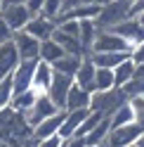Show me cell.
Segmentation results:
<instances>
[{
	"label": "cell",
	"instance_id": "obj_50",
	"mask_svg": "<svg viewBox=\"0 0 144 147\" xmlns=\"http://www.w3.org/2000/svg\"><path fill=\"white\" fill-rule=\"evenodd\" d=\"M130 3H132V0H130Z\"/></svg>",
	"mask_w": 144,
	"mask_h": 147
},
{
	"label": "cell",
	"instance_id": "obj_46",
	"mask_svg": "<svg viewBox=\"0 0 144 147\" xmlns=\"http://www.w3.org/2000/svg\"><path fill=\"white\" fill-rule=\"evenodd\" d=\"M0 10H3V0H0Z\"/></svg>",
	"mask_w": 144,
	"mask_h": 147
},
{
	"label": "cell",
	"instance_id": "obj_25",
	"mask_svg": "<svg viewBox=\"0 0 144 147\" xmlns=\"http://www.w3.org/2000/svg\"><path fill=\"white\" fill-rule=\"evenodd\" d=\"M38 97H40V93L38 90H26V93H19V95H14L12 97V102H10V107L12 109H17V112H21V114H26L29 109L38 102Z\"/></svg>",
	"mask_w": 144,
	"mask_h": 147
},
{
	"label": "cell",
	"instance_id": "obj_40",
	"mask_svg": "<svg viewBox=\"0 0 144 147\" xmlns=\"http://www.w3.org/2000/svg\"><path fill=\"white\" fill-rule=\"evenodd\" d=\"M142 12H144V0H132V19H137Z\"/></svg>",
	"mask_w": 144,
	"mask_h": 147
},
{
	"label": "cell",
	"instance_id": "obj_3",
	"mask_svg": "<svg viewBox=\"0 0 144 147\" xmlns=\"http://www.w3.org/2000/svg\"><path fill=\"white\" fill-rule=\"evenodd\" d=\"M125 102H130L128 95H125L121 88H113V90H104V93H95L90 109H92V112H99L104 116H111L116 109L121 105H125Z\"/></svg>",
	"mask_w": 144,
	"mask_h": 147
},
{
	"label": "cell",
	"instance_id": "obj_27",
	"mask_svg": "<svg viewBox=\"0 0 144 147\" xmlns=\"http://www.w3.org/2000/svg\"><path fill=\"white\" fill-rule=\"evenodd\" d=\"M64 50L59 48V45L55 43V40H45V43H40V62H47V64H55V62H59L61 57H64Z\"/></svg>",
	"mask_w": 144,
	"mask_h": 147
},
{
	"label": "cell",
	"instance_id": "obj_30",
	"mask_svg": "<svg viewBox=\"0 0 144 147\" xmlns=\"http://www.w3.org/2000/svg\"><path fill=\"white\" fill-rule=\"evenodd\" d=\"M12 97H14V81H12V76H7L0 81V109L10 107Z\"/></svg>",
	"mask_w": 144,
	"mask_h": 147
},
{
	"label": "cell",
	"instance_id": "obj_10",
	"mask_svg": "<svg viewBox=\"0 0 144 147\" xmlns=\"http://www.w3.org/2000/svg\"><path fill=\"white\" fill-rule=\"evenodd\" d=\"M19 64H21V57H19V50H17L14 40L0 45V81L12 76Z\"/></svg>",
	"mask_w": 144,
	"mask_h": 147
},
{
	"label": "cell",
	"instance_id": "obj_2",
	"mask_svg": "<svg viewBox=\"0 0 144 147\" xmlns=\"http://www.w3.org/2000/svg\"><path fill=\"white\" fill-rule=\"evenodd\" d=\"M128 19H132V3L130 0H109L106 5H102L95 22L99 29L109 31V29H113V26H118Z\"/></svg>",
	"mask_w": 144,
	"mask_h": 147
},
{
	"label": "cell",
	"instance_id": "obj_31",
	"mask_svg": "<svg viewBox=\"0 0 144 147\" xmlns=\"http://www.w3.org/2000/svg\"><path fill=\"white\" fill-rule=\"evenodd\" d=\"M125 95H128V100H135V97H144V78H132L128 86L121 88Z\"/></svg>",
	"mask_w": 144,
	"mask_h": 147
},
{
	"label": "cell",
	"instance_id": "obj_32",
	"mask_svg": "<svg viewBox=\"0 0 144 147\" xmlns=\"http://www.w3.org/2000/svg\"><path fill=\"white\" fill-rule=\"evenodd\" d=\"M57 31L78 38L80 36V22H76V19H61V22H57Z\"/></svg>",
	"mask_w": 144,
	"mask_h": 147
},
{
	"label": "cell",
	"instance_id": "obj_47",
	"mask_svg": "<svg viewBox=\"0 0 144 147\" xmlns=\"http://www.w3.org/2000/svg\"><path fill=\"white\" fill-rule=\"evenodd\" d=\"M130 147H137V145H130Z\"/></svg>",
	"mask_w": 144,
	"mask_h": 147
},
{
	"label": "cell",
	"instance_id": "obj_36",
	"mask_svg": "<svg viewBox=\"0 0 144 147\" xmlns=\"http://www.w3.org/2000/svg\"><path fill=\"white\" fill-rule=\"evenodd\" d=\"M61 145H64V138H59V135H55V138H47V140L38 142V147H61Z\"/></svg>",
	"mask_w": 144,
	"mask_h": 147
},
{
	"label": "cell",
	"instance_id": "obj_8",
	"mask_svg": "<svg viewBox=\"0 0 144 147\" xmlns=\"http://www.w3.org/2000/svg\"><path fill=\"white\" fill-rule=\"evenodd\" d=\"M0 14H3V19L7 22V26H10L14 33L24 31L26 24H29L31 17H33L26 5H10V7H3V10H0Z\"/></svg>",
	"mask_w": 144,
	"mask_h": 147
},
{
	"label": "cell",
	"instance_id": "obj_15",
	"mask_svg": "<svg viewBox=\"0 0 144 147\" xmlns=\"http://www.w3.org/2000/svg\"><path fill=\"white\" fill-rule=\"evenodd\" d=\"M95 74H97V67H95V62L90 59V55L83 59V64H80V69L76 71V76H73V83L80 86L83 90H87L90 95H95L97 93V88H95Z\"/></svg>",
	"mask_w": 144,
	"mask_h": 147
},
{
	"label": "cell",
	"instance_id": "obj_6",
	"mask_svg": "<svg viewBox=\"0 0 144 147\" xmlns=\"http://www.w3.org/2000/svg\"><path fill=\"white\" fill-rule=\"evenodd\" d=\"M57 112H61V109H57L55 102H52L47 95H40V97H38V102H35V105L29 109V112H26V123H29L31 128H35V126H40L45 119L55 116Z\"/></svg>",
	"mask_w": 144,
	"mask_h": 147
},
{
	"label": "cell",
	"instance_id": "obj_1",
	"mask_svg": "<svg viewBox=\"0 0 144 147\" xmlns=\"http://www.w3.org/2000/svg\"><path fill=\"white\" fill-rule=\"evenodd\" d=\"M33 140V128L26 123V114L12 107L0 109V145L3 147H24Z\"/></svg>",
	"mask_w": 144,
	"mask_h": 147
},
{
	"label": "cell",
	"instance_id": "obj_13",
	"mask_svg": "<svg viewBox=\"0 0 144 147\" xmlns=\"http://www.w3.org/2000/svg\"><path fill=\"white\" fill-rule=\"evenodd\" d=\"M109 31H113L116 36H121L123 40H128L132 48H137L139 43H144V26L137 19H128V22L113 26V29H109Z\"/></svg>",
	"mask_w": 144,
	"mask_h": 147
},
{
	"label": "cell",
	"instance_id": "obj_5",
	"mask_svg": "<svg viewBox=\"0 0 144 147\" xmlns=\"http://www.w3.org/2000/svg\"><path fill=\"white\" fill-rule=\"evenodd\" d=\"M92 52H130L132 55V45L128 40H123L121 36H116L113 31H104L99 29L97 33V40L92 45ZM90 52V55H92Z\"/></svg>",
	"mask_w": 144,
	"mask_h": 147
},
{
	"label": "cell",
	"instance_id": "obj_43",
	"mask_svg": "<svg viewBox=\"0 0 144 147\" xmlns=\"http://www.w3.org/2000/svg\"><path fill=\"white\" fill-rule=\"evenodd\" d=\"M24 147H38V142H35V140H31V142H26Z\"/></svg>",
	"mask_w": 144,
	"mask_h": 147
},
{
	"label": "cell",
	"instance_id": "obj_49",
	"mask_svg": "<svg viewBox=\"0 0 144 147\" xmlns=\"http://www.w3.org/2000/svg\"><path fill=\"white\" fill-rule=\"evenodd\" d=\"M61 147H64V145H61Z\"/></svg>",
	"mask_w": 144,
	"mask_h": 147
},
{
	"label": "cell",
	"instance_id": "obj_33",
	"mask_svg": "<svg viewBox=\"0 0 144 147\" xmlns=\"http://www.w3.org/2000/svg\"><path fill=\"white\" fill-rule=\"evenodd\" d=\"M106 3H109V0H64V10H61V14L76 10V7H83V5H106Z\"/></svg>",
	"mask_w": 144,
	"mask_h": 147
},
{
	"label": "cell",
	"instance_id": "obj_12",
	"mask_svg": "<svg viewBox=\"0 0 144 147\" xmlns=\"http://www.w3.org/2000/svg\"><path fill=\"white\" fill-rule=\"evenodd\" d=\"M35 64H38V59H35V62H21L19 67L14 69V74H12V81H14V95L26 93V90H31V88H33Z\"/></svg>",
	"mask_w": 144,
	"mask_h": 147
},
{
	"label": "cell",
	"instance_id": "obj_42",
	"mask_svg": "<svg viewBox=\"0 0 144 147\" xmlns=\"http://www.w3.org/2000/svg\"><path fill=\"white\" fill-rule=\"evenodd\" d=\"M135 78H144V62L137 64V69H135Z\"/></svg>",
	"mask_w": 144,
	"mask_h": 147
},
{
	"label": "cell",
	"instance_id": "obj_28",
	"mask_svg": "<svg viewBox=\"0 0 144 147\" xmlns=\"http://www.w3.org/2000/svg\"><path fill=\"white\" fill-rule=\"evenodd\" d=\"M95 88H97V93L113 90V88H116L113 69H97V74H95Z\"/></svg>",
	"mask_w": 144,
	"mask_h": 147
},
{
	"label": "cell",
	"instance_id": "obj_38",
	"mask_svg": "<svg viewBox=\"0 0 144 147\" xmlns=\"http://www.w3.org/2000/svg\"><path fill=\"white\" fill-rule=\"evenodd\" d=\"M43 5H45V0H29V5H26V7H29V12L35 17V14L43 12Z\"/></svg>",
	"mask_w": 144,
	"mask_h": 147
},
{
	"label": "cell",
	"instance_id": "obj_26",
	"mask_svg": "<svg viewBox=\"0 0 144 147\" xmlns=\"http://www.w3.org/2000/svg\"><path fill=\"white\" fill-rule=\"evenodd\" d=\"M135 69H137V64L130 59H125L121 67H116L113 69V78H116V88H123V86H128L130 81L135 78Z\"/></svg>",
	"mask_w": 144,
	"mask_h": 147
},
{
	"label": "cell",
	"instance_id": "obj_22",
	"mask_svg": "<svg viewBox=\"0 0 144 147\" xmlns=\"http://www.w3.org/2000/svg\"><path fill=\"white\" fill-rule=\"evenodd\" d=\"M85 57H76V55H64L59 62L52 64V69H55V74H61V76H69V78H73L76 76V71L80 69V64H83Z\"/></svg>",
	"mask_w": 144,
	"mask_h": 147
},
{
	"label": "cell",
	"instance_id": "obj_41",
	"mask_svg": "<svg viewBox=\"0 0 144 147\" xmlns=\"http://www.w3.org/2000/svg\"><path fill=\"white\" fill-rule=\"evenodd\" d=\"M10 5H29V0H3V7H10Z\"/></svg>",
	"mask_w": 144,
	"mask_h": 147
},
{
	"label": "cell",
	"instance_id": "obj_9",
	"mask_svg": "<svg viewBox=\"0 0 144 147\" xmlns=\"http://www.w3.org/2000/svg\"><path fill=\"white\" fill-rule=\"evenodd\" d=\"M12 40L17 45V50H19L21 62H35V59H40V40H35L33 36H29L26 31H19V33H14Z\"/></svg>",
	"mask_w": 144,
	"mask_h": 147
},
{
	"label": "cell",
	"instance_id": "obj_39",
	"mask_svg": "<svg viewBox=\"0 0 144 147\" xmlns=\"http://www.w3.org/2000/svg\"><path fill=\"white\" fill-rule=\"evenodd\" d=\"M64 147H87V145H85V138L73 135V138H69V140H64Z\"/></svg>",
	"mask_w": 144,
	"mask_h": 147
},
{
	"label": "cell",
	"instance_id": "obj_24",
	"mask_svg": "<svg viewBox=\"0 0 144 147\" xmlns=\"http://www.w3.org/2000/svg\"><path fill=\"white\" fill-rule=\"evenodd\" d=\"M109 121H111V128H121V126L135 123V107H132V102L121 105V107L109 116Z\"/></svg>",
	"mask_w": 144,
	"mask_h": 147
},
{
	"label": "cell",
	"instance_id": "obj_44",
	"mask_svg": "<svg viewBox=\"0 0 144 147\" xmlns=\"http://www.w3.org/2000/svg\"><path fill=\"white\" fill-rule=\"evenodd\" d=\"M137 147H144V133H142V138L137 140Z\"/></svg>",
	"mask_w": 144,
	"mask_h": 147
},
{
	"label": "cell",
	"instance_id": "obj_20",
	"mask_svg": "<svg viewBox=\"0 0 144 147\" xmlns=\"http://www.w3.org/2000/svg\"><path fill=\"white\" fill-rule=\"evenodd\" d=\"M52 40H55L61 50H64L66 55H76V57H87V52L83 50V45H80L78 38H73V36H66L61 31H55V36H52Z\"/></svg>",
	"mask_w": 144,
	"mask_h": 147
},
{
	"label": "cell",
	"instance_id": "obj_17",
	"mask_svg": "<svg viewBox=\"0 0 144 147\" xmlns=\"http://www.w3.org/2000/svg\"><path fill=\"white\" fill-rule=\"evenodd\" d=\"M52 78H55L52 64L38 59V64H35V76H33V90H38L40 95H45L50 90V86H52Z\"/></svg>",
	"mask_w": 144,
	"mask_h": 147
},
{
	"label": "cell",
	"instance_id": "obj_35",
	"mask_svg": "<svg viewBox=\"0 0 144 147\" xmlns=\"http://www.w3.org/2000/svg\"><path fill=\"white\" fill-rule=\"evenodd\" d=\"M12 38H14V31L7 26V22L3 19V14H0V45H3V43H10Z\"/></svg>",
	"mask_w": 144,
	"mask_h": 147
},
{
	"label": "cell",
	"instance_id": "obj_11",
	"mask_svg": "<svg viewBox=\"0 0 144 147\" xmlns=\"http://www.w3.org/2000/svg\"><path fill=\"white\" fill-rule=\"evenodd\" d=\"M29 36H33L35 40H40V43H45V40H50L52 36H55V31H57V24L55 22H50V19H45L43 14H35V17H31V22L26 24V29H24Z\"/></svg>",
	"mask_w": 144,
	"mask_h": 147
},
{
	"label": "cell",
	"instance_id": "obj_45",
	"mask_svg": "<svg viewBox=\"0 0 144 147\" xmlns=\"http://www.w3.org/2000/svg\"><path fill=\"white\" fill-rule=\"evenodd\" d=\"M137 22H139V24H142V26H144V12H142V14H139V17H137Z\"/></svg>",
	"mask_w": 144,
	"mask_h": 147
},
{
	"label": "cell",
	"instance_id": "obj_37",
	"mask_svg": "<svg viewBox=\"0 0 144 147\" xmlns=\"http://www.w3.org/2000/svg\"><path fill=\"white\" fill-rule=\"evenodd\" d=\"M130 57H132L135 64H142V62H144V43H139L137 48H132V55H130Z\"/></svg>",
	"mask_w": 144,
	"mask_h": 147
},
{
	"label": "cell",
	"instance_id": "obj_14",
	"mask_svg": "<svg viewBox=\"0 0 144 147\" xmlns=\"http://www.w3.org/2000/svg\"><path fill=\"white\" fill-rule=\"evenodd\" d=\"M64 119H66V112H57L55 116L45 119L40 126L33 128V140L35 142H43V140H47V138L59 135V128H61V123H64Z\"/></svg>",
	"mask_w": 144,
	"mask_h": 147
},
{
	"label": "cell",
	"instance_id": "obj_18",
	"mask_svg": "<svg viewBox=\"0 0 144 147\" xmlns=\"http://www.w3.org/2000/svg\"><path fill=\"white\" fill-rule=\"evenodd\" d=\"M90 59L95 62L97 69H116L125 59H130V52H92Z\"/></svg>",
	"mask_w": 144,
	"mask_h": 147
},
{
	"label": "cell",
	"instance_id": "obj_29",
	"mask_svg": "<svg viewBox=\"0 0 144 147\" xmlns=\"http://www.w3.org/2000/svg\"><path fill=\"white\" fill-rule=\"evenodd\" d=\"M61 10H64V0H45V5H43V17L45 19H50V22H55L61 17Z\"/></svg>",
	"mask_w": 144,
	"mask_h": 147
},
{
	"label": "cell",
	"instance_id": "obj_4",
	"mask_svg": "<svg viewBox=\"0 0 144 147\" xmlns=\"http://www.w3.org/2000/svg\"><path fill=\"white\" fill-rule=\"evenodd\" d=\"M142 133H144V128L139 123L111 128V133H109V138H106L104 147H130V145H137V140L142 138Z\"/></svg>",
	"mask_w": 144,
	"mask_h": 147
},
{
	"label": "cell",
	"instance_id": "obj_23",
	"mask_svg": "<svg viewBox=\"0 0 144 147\" xmlns=\"http://www.w3.org/2000/svg\"><path fill=\"white\" fill-rule=\"evenodd\" d=\"M109 133H111V121H109V116H106L99 126L92 128V131L85 135V145H87V147H104Z\"/></svg>",
	"mask_w": 144,
	"mask_h": 147
},
{
	"label": "cell",
	"instance_id": "obj_34",
	"mask_svg": "<svg viewBox=\"0 0 144 147\" xmlns=\"http://www.w3.org/2000/svg\"><path fill=\"white\" fill-rule=\"evenodd\" d=\"M132 107H135V123H139L144 128V97H135L130 100Z\"/></svg>",
	"mask_w": 144,
	"mask_h": 147
},
{
	"label": "cell",
	"instance_id": "obj_19",
	"mask_svg": "<svg viewBox=\"0 0 144 147\" xmlns=\"http://www.w3.org/2000/svg\"><path fill=\"white\" fill-rule=\"evenodd\" d=\"M92 105V95L83 90L80 86H71L69 90V97H66V112H78V109H90Z\"/></svg>",
	"mask_w": 144,
	"mask_h": 147
},
{
	"label": "cell",
	"instance_id": "obj_7",
	"mask_svg": "<svg viewBox=\"0 0 144 147\" xmlns=\"http://www.w3.org/2000/svg\"><path fill=\"white\" fill-rule=\"evenodd\" d=\"M71 86H73V78L69 76H61V74H55V78H52V86L45 95H47L52 102H55L57 109H61V112H66V97H69V90Z\"/></svg>",
	"mask_w": 144,
	"mask_h": 147
},
{
	"label": "cell",
	"instance_id": "obj_48",
	"mask_svg": "<svg viewBox=\"0 0 144 147\" xmlns=\"http://www.w3.org/2000/svg\"><path fill=\"white\" fill-rule=\"evenodd\" d=\"M0 147H3V145H0Z\"/></svg>",
	"mask_w": 144,
	"mask_h": 147
},
{
	"label": "cell",
	"instance_id": "obj_21",
	"mask_svg": "<svg viewBox=\"0 0 144 147\" xmlns=\"http://www.w3.org/2000/svg\"><path fill=\"white\" fill-rule=\"evenodd\" d=\"M97 33H99V26H97L95 19H87V22H80V36H78V40L80 45H83V50L90 55L92 52V45L97 40Z\"/></svg>",
	"mask_w": 144,
	"mask_h": 147
},
{
	"label": "cell",
	"instance_id": "obj_16",
	"mask_svg": "<svg viewBox=\"0 0 144 147\" xmlns=\"http://www.w3.org/2000/svg\"><path fill=\"white\" fill-rule=\"evenodd\" d=\"M90 116V109H78V112H66V119L64 123H61L59 128V138H64V140H69V138H73L78 133V128L85 123V119Z\"/></svg>",
	"mask_w": 144,
	"mask_h": 147
}]
</instances>
